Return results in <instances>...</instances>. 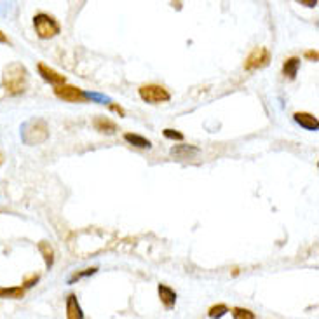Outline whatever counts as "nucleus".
<instances>
[{
    "label": "nucleus",
    "instance_id": "obj_5",
    "mask_svg": "<svg viewBox=\"0 0 319 319\" xmlns=\"http://www.w3.org/2000/svg\"><path fill=\"white\" fill-rule=\"evenodd\" d=\"M56 96L61 98L63 101H68V103H82V101L88 100V96H85V93L82 89L75 88V85H58V88L54 89Z\"/></svg>",
    "mask_w": 319,
    "mask_h": 319
},
{
    "label": "nucleus",
    "instance_id": "obj_8",
    "mask_svg": "<svg viewBox=\"0 0 319 319\" xmlns=\"http://www.w3.org/2000/svg\"><path fill=\"white\" fill-rule=\"evenodd\" d=\"M293 119H295L297 124H300L302 128H305L309 131H317L319 129L317 117L310 115V113H307V112H297L295 115H293Z\"/></svg>",
    "mask_w": 319,
    "mask_h": 319
},
{
    "label": "nucleus",
    "instance_id": "obj_9",
    "mask_svg": "<svg viewBox=\"0 0 319 319\" xmlns=\"http://www.w3.org/2000/svg\"><path fill=\"white\" fill-rule=\"evenodd\" d=\"M67 319H84L82 307L75 295L67 297Z\"/></svg>",
    "mask_w": 319,
    "mask_h": 319
},
{
    "label": "nucleus",
    "instance_id": "obj_3",
    "mask_svg": "<svg viewBox=\"0 0 319 319\" xmlns=\"http://www.w3.org/2000/svg\"><path fill=\"white\" fill-rule=\"evenodd\" d=\"M34 26H35V32L37 35L40 37V39H52V37H56L60 34V23L56 21L52 16L46 14V12H40V14H37L34 18Z\"/></svg>",
    "mask_w": 319,
    "mask_h": 319
},
{
    "label": "nucleus",
    "instance_id": "obj_17",
    "mask_svg": "<svg viewBox=\"0 0 319 319\" xmlns=\"http://www.w3.org/2000/svg\"><path fill=\"white\" fill-rule=\"evenodd\" d=\"M227 312H230L227 305H225V304H216V305H213L210 310H208V316H210L211 319H220V317H223Z\"/></svg>",
    "mask_w": 319,
    "mask_h": 319
},
{
    "label": "nucleus",
    "instance_id": "obj_13",
    "mask_svg": "<svg viewBox=\"0 0 319 319\" xmlns=\"http://www.w3.org/2000/svg\"><path fill=\"white\" fill-rule=\"evenodd\" d=\"M124 140L131 143L133 147H138V149H150V147H152L150 140H147V138L140 136V134H134V133H126Z\"/></svg>",
    "mask_w": 319,
    "mask_h": 319
},
{
    "label": "nucleus",
    "instance_id": "obj_15",
    "mask_svg": "<svg viewBox=\"0 0 319 319\" xmlns=\"http://www.w3.org/2000/svg\"><path fill=\"white\" fill-rule=\"evenodd\" d=\"M24 297V288L16 286V288H0V298H12V300H19Z\"/></svg>",
    "mask_w": 319,
    "mask_h": 319
},
{
    "label": "nucleus",
    "instance_id": "obj_16",
    "mask_svg": "<svg viewBox=\"0 0 319 319\" xmlns=\"http://www.w3.org/2000/svg\"><path fill=\"white\" fill-rule=\"evenodd\" d=\"M298 67H300V60H298V58H289L284 63L283 73H284V75H288L289 79H295V75H297V72H298Z\"/></svg>",
    "mask_w": 319,
    "mask_h": 319
},
{
    "label": "nucleus",
    "instance_id": "obj_18",
    "mask_svg": "<svg viewBox=\"0 0 319 319\" xmlns=\"http://www.w3.org/2000/svg\"><path fill=\"white\" fill-rule=\"evenodd\" d=\"M232 317L234 319H256L255 312H251L249 309H243V307L232 309Z\"/></svg>",
    "mask_w": 319,
    "mask_h": 319
},
{
    "label": "nucleus",
    "instance_id": "obj_22",
    "mask_svg": "<svg viewBox=\"0 0 319 319\" xmlns=\"http://www.w3.org/2000/svg\"><path fill=\"white\" fill-rule=\"evenodd\" d=\"M110 108H112V110H113V112H117V113H119V115H122V117H124V115H126V112H124V110H122V108H121V106H117V105H110Z\"/></svg>",
    "mask_w": 319,
    "mask_h": 319
},
{
    "label": "nucleus",
    "instance_id": "obj_23",
    "mask_svg": "<svg viewBox=\"0 0 319 319\" xmlns=\"http://www.w3.org/2000/svg\"><path fill=\"white\" fill-rule=\"evenodd\" d=\"M305 58L316 61L317 60V51H307V52H305Z\"/></svg>",
    "mask_w": 319,
    "mask_h": 319
},
{
    "label": "nucleus",
    "instance_id": "obj_19",
    "mask_svg": "<svg viewBox=\"0 0 319 319\" xmlns=\"http://www.w3.org/2000/svg\"><path fill=\"white\" fill-rule=\"evenodd\" d=\"M164 136L169 138V140H178V141L183 140V134L178 133L177 129H164Z\"/></svg>",
    "mask_w": 319,
    "mask_h": 319
},
{
    "label": "nucleus",
    "instance_id": "obj_1",
    "mask_svg": "<svg viewBox=\"0 0 319 319\" xmlns=\"http://www.w3.org/2000/svg\"><path fill=\"white\" fill-rule=\"evenodd\" d=\"M28 84V72L24 65L18 63H9L2 72V88L11 95H19L26 89Z\"/></svg>",
    "mask_w": 319,
    "mask_h": 319
},
{
    "label": "nucleus",
    "instance_id": "obj_20",
    "mask_svg": "<svg viewBox=\"0 0 319 319\" xmlns=\"http://www.w3.org/2000/svg\"><path fill=\"white\" fill-rule=\"evenodd\" d=\"M95 272H96V269H85L84 272H79V274H75V276H73L70 281L80 279V277H84V276H91V274H95Z\"/></svg>",
    "mask_w": 319,
    "mask_h": 319
},
{
    "label": "nucleus",
    "instance_id": "obj_21",
    "mask_svg": "<svg viewBox=\"0 0 319 319\" xmlns=\"http://www.w3.org/2000/svg\"><path fill=\"white\" fill-rule=\"evenodd\" d=\"M37 281H39V276L35 274V276H32V277H30V279L24 281V288H32V286H34V284L37 283Z\"/></svg>",
    "mask_w": 319,
    "mask_h": 319
},
{
    "label": "nucleus",
    "instance_id": "obj_24",
    "mask_svg": "<svg viewBox=\"0 0 319 319\" xmlns=\"http://www.w3.org/2000/svg\"><path fill=\"white\" fill-rule=\"evenodd\" d=\"M0 42H7L6 35H4V34H2V32H0Z\"/></svg>",
    "mask_w": 319,
    "mask_h": 319
},
{
    "label": "nucleus",
    "instance_id": "obj_6",
    "mask_svg": "<svg viewBox=\"0 0 319 319\" xmlns=\"http://www.w3.org/2000/svg\"><path fill=\"white\" fill-rule=\"evenodd\" d=\"M269 60H271V52L265 47H256L249 52V56L244 61V68L246 70H256V68L265 67L269 63Z\"/></svg>",
    "mask_w": 319,
    "mask_h": 319
},
{
    "label": "nucleus",
    "instance_id": "obj_4",
    "mask_svg": "<svg viewBox=\"0 0 319 319\" xmlns=\"http://www.w3.org/2000/svg\"><path fill=\"white\" fill-rule=\"evenodd\" d=\"M140 96H141L143 101H147V103H150V105H159V103H164V101L171 100L169 91H167L166 88H162V85H157V84L141 85Z\"/></svg>",
    "mask_w": 319,
    "mask_h": 319
},
{
    "label": "nucleus",
    "instance_id": "obj_2",
    "mask_svg": "<svg viewBox=\"0 0 319 319\" xmlns=\"http://www.w3.org/2000/svg\"><path fill=\"white\" fill-rule=\"evenodd\" d=\"M49 136V128L46 124V121L42 119H32L26 124L23 126L21 129V138L26 145H39V143H44Z\"/></svg>",
    "mask_w": 319,
    "mask_h": 319
},
{
    "label": "nucleus",
    "instance_id": "obj_7",
    "mask_svg": "<svg viewBox=\"0 0 319 319\" xmlns=\"http://www.w3.org/2000/svg\"><path fill=\"white\" fill-rule=\"evenodd\" d=\"M39 73L42 75L44 80H47L49 84L56 85V88H58V85H63L65 82H67V79H65L61 73H58L54 68L47 67V65H44V63H39Z\"/></svg>",
    "mask_w": 319,
    "mask_h": 319
},
{
    "label": "nucleus",
    "instance_id": "obj_14",
    "mask_svg": "<svg viewBox=\"0 0 319 319\" xmlns=\"http://www.w3.org/2000/svg\"><path fill=\"white\" fill-rule=\"evenodd\" d=\"M39 251L42 253L44 262H46L47 267H52V264H54V249H52L51 244L46 243V241L39 243Z\"/></svg>",
    "mask_w": 319,
    "mask_h": 319
},
{
    "label": "nucleus",
    "instance_id": "obj_10",
    "mask_svg": "<svg viewBox=\"0 0 319 319\" xmlns=\"http://www.w3.org/2000/svg\"><path fill=\"white\" fill-rule=\"evenodd\" d=\"M157 292H159V298H161V302L164 304V307L173 309L175 304H177V293H175L173 289L166 284H159Z\"/></svg>",
    "mask_w": 319,
    "mask_h": 319
},
{
    "label": "nucleus",
    "instance_id": "obj_11",
    "mask_svg": "<svg viewBox=\"0 0 319 319\" xmlns=\"http://www.w3.org/2000/svg\"><path fill=\"white\" fill-rule=\"evenodd\" d=\"M197 154H199V149L192 145H177L171 149V155H173L175 159H194Z\"/></svg>",
    "mask_w": 319,
    "mask_h": 319
},
{
    "label": "nucleus",
    "instance_id": "obj_12",
    "mask_svg": "<svg viewBox=\"0 0 319 319\" xmlns=\"http://www.w3.org/2000/svg\"><path fill=\"white\" fill-rule=\"evenodd\" d=\"M93 126L96 128V131H100V133H106V134H113L117 131L115 122H112L110 119H106V117H96L95 121H93Z\"/></svg>",
    "mask_w": 319,
    "mask_h": 319
}]
</instances>
